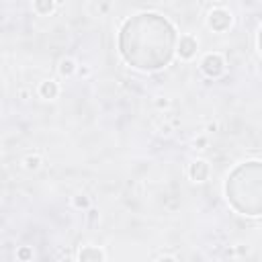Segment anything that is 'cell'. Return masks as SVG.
<instances>
[{
	"instance_id": "cell-1",
	"label": "cell",
	"mask_w": 262,
	"mask_h": 262,
	"mask_svg": "<svg viewBox=\"0 0 262 262\" xmlns=\"http://www.w3.org/2000/svg\"><path fill=\"white\" fill-rule=\"evenodd\" d=\"M176 47L174 27L160 14L141 12L125 20L119 33V51L137 70H160L170 63Z\"/></svg>"
},
{
	"instance_id": "cell-2",
	"label": "cell",
	"mask_w": 262,
	"mask_h": 262,
	"mask_svg": "<svg viewBox=\"0 0 262 262\" xmlns=\"http://www.w3.org/2000/svg\"><path fill=\"white\" fill-rule=\"evenodd\" d=\"M231 207L244 215H262V162L239 164L225 182Z\"/></svg>"
},
{
	"instance_id": "cell-3",
	"label": "cell",
	"mask_w": 262,
	"mask_h": 262,
	"mask_svg": "<svg viewBox=\"0 0 262 262\" xmlns=\"http://www.w3.org/2000/svg\"><path fill=\"white\" fill-rule=\"evenodd\" d=\"M203 70H205L209 76H219L221 70H223L221 57H219V55H207L205 61H203Z\"/></svg>"
},
{
	"instance_id": "cell-4",
	"label": "cell",
	"mask_w": 262,
	"mask_h": 262,
	"mask_svg": "<svg viewBox=\"0 0 262 262\" xmlns=\"http://www.w3.org/2000/svg\"><path fill=\"white\" fill-rule=\"evenodd\" d=\"M209 23H211V27H213V29L223 31V29L229 25V14H227V12H223V10H213V12H211Z\"/></svg>"
},
{
	"instance_id": "cell-5",
	"label": "cell",
	"mask_w": 262,
	"mask_h": 262,
	"mask_svg": "<svg viewBox=\"0 0 262 262\" xmlns=\"http://www.w3.org/2000/svg\"><path fill=\"white\" fill-rule=\"evenodd\" d=\"M194 49H196L194 39H190V37L180 39V55H182V57H190V55L194 53Z\"/></svg>"
},
{
	"instance_id": "cell-6",
	"label": "cell",
	"mask_w": 262,
	"mask_h": 262,
	"mask_svg": "<svg viewBox=\"0 0 262 262\" xmlns=\"http://www.w3.org/2000/svg\"><path fill=\"white\" fill-rule=\"evenodd\" d=\"M190 174H192V178H194V180H203V178H205V174H207V164H205V162H196V164L192 166Z\"/></svg>"
},
{
	"instance_id": "cell-7",
	"label": "cell",
	"mask_w": 262,
	"mask_h": 262,
	"mask_svg": "<svg viewBox=\"0 0 262 262\" xmlns=\"http://www.w3.org/2000/svg\"><path fill=\"white\" fill-rule=\"evenodd\" d=\"M80 258H82V260H88V258H94V260H102V254H100L98 250H84V252L80 254Z\"/></svg>"
},
{
	"instance_id": "cell-8",
	"label": "cell",
	"mask_w": 262,
	"mask_h": 262,
	"mask_svg": "<svg viewBox=\"0 0 262 262\" xmlns=\"http://www.w3.org/2000/svg\"><path fill=\"white\" fill-rule=\"evenodd\" d=\"M41 92H43V96H47V98L55 96V84H53V82H45L43 88H41Z\"/></svg>"
},
{
	"instance_id": "cell-9",
	"label": "cell",
	"mask_w": 262,
	"mask_h": 262,
	"mask_svg": "<svg viewBox=\"0 0 262 262\" xmlns=\"http://www.w3.org/2000/svg\"><path fill=\"white\" fill-rule=\"evenodd\" d=\"M35 4H37V8H39L41 12H49V10H51V0H37Z\"/></svg>"
},
{
	"instance_id": "cell-10",
	"label": "cell",
	"mask_w": 262,
	"mask_h": 262,
	"mask_svg": "<svg viewBox=\"0 0 262 262\" xmlns=\"http://www.w3.org/2000/svg\"><path fill=\"white\" fill-rule=\"evenodd\" d=\"M258 43H260V49H262V29H260V35H258Z\"/></svg>"
}]
</instances>
